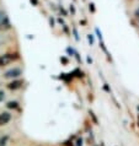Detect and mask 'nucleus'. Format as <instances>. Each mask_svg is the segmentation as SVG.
<instances>
[{
    "label": "nucleus",
    "mask_w": 139,
    "mask_h": 146,
    "mask_svg": "<svg viewBox=\"0 0 139 146\" xmlns=\"http://www.w3.org/2000/svg\"><path fill=\"white\" fill-rule=\"evenodd\" d=\"M7 139H9V137H7V136H4L3 139H0V146H5V145H6V141H7Z\"/></svg>",
    "instance_id": "nucleus-6"
},
{
    "label": "nucleus",
    "mask_w": 139,
    "mask_h": 146,
    "mask_svg": "<svg viewBox=\"0 0 139 146\" xmlns=\"http://www.w3.org/2000/svg\"><path fill=\"white\" fill-rule=\"evenodd\" d=\"M90 114H91V117H92V119H94V121H95V123H97V119H96V117H95V114H94V113L90 111Z\"/></svg>",
    "instance_id": "nucleus-14"
},
{
    "label": "nucleus",
    "mask_w": 139,
    "mask_h": 146,
    "mask_svg": "<svg viewBox=\"0 0 139 146\" xmlns=\"http://www.w3.org/2000/svg\"><path fill=\"white\" fill-rule=\"evenodd\" d=\"M4 97H5V93H4L3 91H0V102L4 100Z\"/></svg>",
    "instance_id": "nucleus-13"
},
{
    "label": "nucleus",
    "mask_w": 139,
    "mask_h": 146,
    "mask_svg": "<svg viewBox=\"0 0 139 146\" xmlns=\"http://www.w3.org/2000/svg\"><path fill=\"white\" fill-rule=\"evenodd\" d=\"M19 59V54H4L0 56V66H5L7 65V64H10V63H13L15 62V60H17Z\"/></svg>",
    "instance_id": "nucleus-1"
},
{
    "label": "nucleus",
    "mask_w": 139,
    "mask_h": 146,
    "mask_svg": "<svg viewBox=\"0 0 139 146\" xmlns=\"http://www.w3.org/2000/svg\"><path fill=\"white\" fill-rule=\"evenodd\" d=\"M49 22H51V26L52 27L54 26V20H53V19H49Z\"/></svg>",
    "instance_id": "nucleus-16"
},
{
    "label": "nucleus",
    "mask_w": 139,
    "mask_h": 146,
    "mask_svg": "<svg viewBox=\"0 0 139 146\" xmlns=\"http://www.w3.org/2000/svg\"><path fill=\"white\" fill-rule=\"evenodd\" d=\"M88 39H89V43L92 46L94 44V36L92 35H88Z\"/></svg>",
    "instance_id": "nucleus-8"
},
{
    "label": "nucleus",
    "mask_w": 139,
    "mask_h": 146,
    "mask_svg": "<svg viewBox=\"0 0 139 146\" xmlns=\"http://www.w3.org/2000/svg\"><path fill=\"white\" fill-rule=\"evenodd\" d=\"M73 32H74V37H75V39H76V40H79V36H78V31H76L75 28H74V30H73Z\"/></svg>",
    "instance_id": "nucleus-11"
},
{
    "label": "nucleus",
    "mask_w": 139,
    "mask_h": 146,
    "mask_svg": "<svg viewBox=\"0 0 139 146\" xmlns=\"http://www.w3.org/2000/svg\"><path fill=\"white\" fill-rule=\"evenodd\" d=\"M60 60H62V62H63L64 64H67V63H68V60H67V59H65V58H62V59H60Z\"/></svg>",
    "instance_id": "nucleus-17"
},
{
    "label": "nucleus",
    "mask_w": 139,
    "mask_h": 146,
    "mask_svg": "<svg viewBox=\"0 0 139 146\" xmlns=\"http://www.w3.org/2000/svg\"><path fill=\"white\" fill-rule=\"evenodd\" d=\"M76 146H83V139H78V141H76Z\"/></svg>",
    "instance_id": "nucleus-12"
},
{
    "label": "nucleus",
    "mask_w": 139,
    "mask_h": 146,
    "mask_svg": "<svg viewBox=\"0 0 139 146\" xmlns=\"http://www.w3.org/2000/svg\"><path fill=\"white\" fill-rule=\"evenodd\" d=\"M96 33H97V37H99V39L102 40V35L100 33V30H99V28H96Z\"/></svg>",
    "instance_id": "nucleus-9"
},
{
    "label": "nucleus",
    "mask_w": 139,
    "mask_h": 146,
    "mask_svg": "<svg viewBox=\"0 0 139 146\" xmlns=\"http://www.w3.org/2000/svg\"><path fill=\"white\" fill-rule=\"evenodd\" d=\"M21 74H22L21 69L14 68V69H11V70H7L5 72V74H4V78H6V79H15V78H17V76H20Z\"/></svg>",
    "instance_id": "nucleus-2"
},
{
    "label": "nucleus",
    "mask_w": 139,
    "mask_h": 146,
    "mask_svg": "<svg viewBox=\"0 0 139 146\" xmlns=\"http://www.w3.org/2000/svg\"><path fill=\"white\" fill-rule=\"evenodd\" d=\"M89 9H90V11H91V13H95V4H94V3H90V4H89Z\"/></svg>",
    "instance_id": "nucleus-7"
},
{
    "label": "nucleus",
    "mask_w": 139,
    "mask_h": 146,
    "mask_svg": "<svg viewBox=\"0 0 139 146\" xmlns=\"http://www.w3.org/2000/svg\"><path fill=\"white\" fill-rule=\"evenodd\" d=\"M31 3H33L35 5H37V0H31Z\"/></svg>",
    "instance_id": "nucleus-19"
},
{
    "label": "nucleus",
    "mask_w": 139,
    "mask_h": 146,
    "mask_svg": "<svg viewBox=\"0 0 139 146\" xmlns=\"http://www.w3.org/2000/svg\"><path fill=\"white\" fill-rule=\"evenodd\" d=\"M134 16H136V17L139 20V7H137L136 11H134Z\"/></svg>",
    "instance_id": "nucleus-10"
},
{
    "label": "nucleus",
    "mask_w": 139,
    "mask_h": 146,
    "mask_svg": "<svg viewBox=\"0 0 139 146\" xmlns=\"http://www.w3.org/2000/svg\"><path fill=\"white\" fill-rule=\"evenodd\" d=\"M22 85H23L22 80H14L7 85V88H9V90H19L20 87H22Z\"/></svg>",
    "instance_id": "nucleus-3"
},
{
    "label": "nucleus",
    "mask_w": 139,
    "mask_h": 146,
    "mask_svg": "<svg viewBox=\"0 0 139 146\" xmlns=\"http://www.w3.org/2000/svg\"><path fill=\"white\" fill-rule=\"evenodd\" d=\"M7 108H17V102H15V101H13V102H9L6 104Z\"/></svg>",
    "instance_id": "nucleus-5"
},
{
    "label": "nucleus",
    "mask_w": 139,
    "mask_h": 146,
    "mask_svg": "<svg viewBox=\"0 0 139 146\" xmlns=\"http://www.w3.org/2000/svg\"><path fill=\"white\" fill-rule=\"evenodd\" d=\"M58 21H59V23H62V25H64V21H63V19H59Z\"/></svg>",
    "instance_id": "nucleus-18"
},
{
    "label": "nucleus",
    "mask_w": 139,
    "mask_h": 146,
    "mask_svg": "<svg viewBox=\"0 0 139 146\" xmlns=\"http://www.w3.org/2000/svg\"><path fill=\"white\" fill-rule=\"evenodd\" d=\"M138 127H139V118H138Z\"/></svg>",
    "instance_id": "nucleus-20"
},
{
    "label": "nucleus",
    "mask_w": 139,
    "mask_h": 146,
    "mask_svg": "<svg viewBox=\"0 0 139 146\" xmlns=\"http://www.w3.org/2000/svg\"><path fill=\"white\" fill-rule=\"evenodd\" d=\"M11 119V114L10 113H7V112H4L0 114V125H5L7 124L10 121Z\"/></svg>",
    "instance_id": "nucleus-4"
},
{
    "label": "nucleus",
    "mask_w": 139,
    "mask_h": 146,
    "mask_svg": "<svg viewBox=\"0 0 139 146\" xmlns=\"http://www.w3.org/2000/svg\"><path fill=\"white\" fill-rule=\"evenodd\" d=\"M70 11H72V14H73V15L75 14V7H74V5H70Z\"/></svg>",
    "instance_id": "nucleus-15"
}]
</instances>
